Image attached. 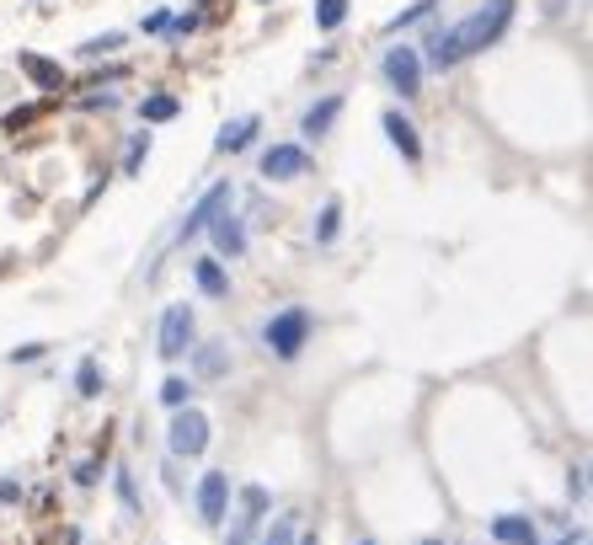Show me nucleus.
I'll list each match as a JSON object with an SVG mask.
<instances>
[{
    "label": "nucleus",
    "instance_id": "1",
    "mask_svg": "<svg viewBox=\"0 0 593 545\" xmlns=\"http://www.w3.org/2000/svg\"><path fill=\"white\" fill-rule=\"evenodd\" d=\"M508 22H513V0H487V6H476L465 22L428 33V65L433 70H455L460 59L492 49V43L508 33Z\"/></svg>",
    "mask_w": 593,
    "mask_h": 545
},
{
    "label": "nucleus",
    "instance_id": "2",
    "mask_svg": "<svg viewBox=\"0 0 593 545\" xmlns=\"http://www.w3.org/2000/svg\"><path fill=\"white\" fill-rule=\"evenodd\" d=\"M262 342H268L273 358H300V348L310 342V310L305 305H289L262 326Z\"/></svg>",
    "mask_w": 593,
    "mask_h": 545
},
{
    "label": "nucleus",
    "instance_id": "3",
    "mask_svg": "<svg viewBox=\"0 0 593 545\" xmlns=\"http://www.w3.org/2000/svg\"><path fill=\"white\" fill-rule=\"evenodd\" d=\"M166 449L177 460H198L209 449V417L198 407H177V417H171V428H166Z\"/></svg>",
    "mask_w": 593,
    "mask_h": 545
},
{
    "label": "nucleus",
    "instance_id": "4",
    "mask_svg": "<svg viewBox=\"0 0 593 545\" xmlns=\"http://www.w3.org/2000/svg\"><path fill=\"white\" fill-rule=\"evenodd\" d=\"M385 81H390V91H401V97H417V91H423V59H417L412 43L385 49Z\"/></svg>",
    "mask_w": 593,
    "mask_h": 545
},
{
    "label": "nucleus",
    "instance_id": "5",
    "mask_svg": "<svg viewBox=\"0 0 593 545\" xmlns=\"http://www.w3.org/2000/svg\"><path fill=\"white\" fill-rule=\"evenodd\" d=\"M161 358H182L187 348H193V310L187 305H166V316H161Z\"/></svg>",
    "mask_w": 593,
    "mask_h": 545
},
{
    "label": "nucleus",
    "instance_id": "6",
    "mask_svg": "<svg viewBox=\"0 0 593 545\" xmlns=\"http://www.w3.org/2000/svg\"><path fill=\"white\" fill-rule=\"evenodd\" d=\"M225 508H230V476L225 471H204V481H198V519L225 524Z\"/></svg>",
    "mask_w": 593,
    "mask_h": 545
},
{
    "label": "nucleus",
    "instance_id": "7",
    "mask_svg": "<svg viewBox=\"0 0 593 545\" xmlns=\"http://www.w3.org/2000/svg\"><path fill=\"white\" fill-rule=\"evenodd\" d=\"M225 204H230V182H220V188H209V193L198 198L193 209H187V220H182V230H177V246H187V241L198 236V230H209V220H214V214H220Z\"/></svg>",
    "mask_w": 593,
    "mask_h": 545
},
{
    "label": "nucleus",
    "instance_id": "8",
    "mask_svg": "<svg viewBox=\"0 0 593 545\" xmlns=\"http://www.w3.org/2000/svg\"><path fill=\"white\" fill-rule=\"evenodd\" d=\"M305 171H310V155L300 145H273L262 155V177L268 182H294V177H305Z\"/></svg>",
    "mask_w": 593,
    "mask_h": 545
},
{
    "label": "nucleus",
    "instance_id": "9",
    "mask_svg": "<svg viewBox=\"0 0 593 545\" xmlns=\"http://www.w3.org/2000/svg\"><path fill=\"white\" fill-rule=\"evenodd\" d=\"M209 230H214V252L220 257H246V225L230 214V204L209 220Z\"/></svg>",
    "mask_w": 593,
    "mask_h": 545
},
{
    "label": "nucleus",
    "instance_id": "10",
    "mask_svg": "<svg viewBox=\"0 0 593 545\" xmlns=\"http://www.w3.org/2000/svg\"><path fill=\"white\" fill-rule=\"evenodd\" d=\"M492 540L497 545H540V529L529 513H497L492 519Z\"/></svg>",
    "mask_w": 593,
    "mask_h": 545
},
{
    "label": "nucleus",
    "instance_id": "11",
    "mask_svg": "<svg viewBox=\"0 0 593 545\" xmlns=\"http://www.w3.org/2000/svg\"><path fill=\"white\" fill-rule=\"evenodd\" d=\"M380 129H385V139H390V145H396L401 155H407L412 166L423 161V139H417V123H412V118H401V113H385V118H380Z\"/></svg>",
    "mask_w": 593,
    "mask_h": 545
},
{
    "label": "nucleus",
    "instance_id": "12",
    "mask_svg": "<svg viewBox=\"0 0 593 545\" xmlns=\"http://www.w3.org/2000/svg\"><path fill=\"white\" fill-rule=\"evenodd\" d=\"M193 278H198V289H204L209 300H230V278H225V268L214 257H198L193 262Z\"/></svg>",
    "mask_w": 593,
    "mask_h": 545
},
{
    "label": "nucleus",
    "instance_id": "13",
    "mask_svg": "<svg viewBox=\"0 0 593 545\" xmlns=\"http://www.w3.org/2000/svg\"><path fill=\"white\" fill-rule=\"evenodd\" d=\"M22 70H27V81L43 86V91H59V86H70L65 81V70L54 65V59H43V54H22Z\"/></svg>",
    "mask_w": 593,
    "mask_h": 545
},
{
    "label": "nucleus",
    "instance_id": "14",
    "mask_svg": "<svg viewBox=\"0 0 593 545\" xmlns=\"http://www.w3.org/2000/svg\"><path fill=\"white\" fill-rule=\"evenodd\" d=\"M230 369V353L220 348V342H204V348H193V375L198 380H220Z\"/></svg>",
    "mask_w": 593,
    "mask_h": 545
},
{
    "label": "nucleus",
    "instance_id": "15",
    "mask_svg": "<svg viewBox=\"0 0 593 545\" xmlns=\"http://www.w3.org/2000/svg\"><path fill=\"white\" fill-rule=\"evenodd\" d=\"M337 118H342V97H321V102H316V107H310V113L300 118V129H305L310 139H321V134L332 129Z\"/></svg>",
    "mask_w": 593,
    "mask_h": 545
},
{
    "label": "nucleus",
    "instance_id": "16",
    "mask_svg": "<svg viewBox=\"0 0 593 545\" xmlns=\"http://www.w3.org/2000/svg\"><path fill=\"white\" fill-rule=\"evenodd\" d=\"M257 139V118H236V123H225L220 129V139H214V150H225V155H236V150H246Z\"/></svg>",
    "mask_w": 593,
    "mask_h": 545
},
{
    "label": "nucleus",
    "instance_id": "17",
    "mask_svg": "<svg viewBox=\"0 0 593 545\" xmlns=\"http://www.w3.org/2000/svg\"><path fill=\"white\" fill-rule=\"evenodd\" d=\"M241 529H257L262 524V513H268V487H246L241 492Z\"/></svg>",
    "mask_w": 593,
    "mask_h": 545
},
{
    "label": "nucleus",
    "instance_id": "18",
    "mask_svg": "<svg viewBox=\"0 0 593 545\" xmlns=\"http://www.w3.org/2000/svg\"><path fill=\"white\" fill-rule=\"evenodd\" d=\"M75 391H81L86 401L102 396V364L97 358H81V369H75Z\"/></svg>",
    "mask_w": 593,
    "mask_h": 545
},
{
    "label": "nucleus",
    "instance_id": "19",
    "mask_svg": "<svg viewBox=\"0 0 593 545\" xmlns=\"http://www.w3.org/2000/svg\"><path fill=\"white\" fill-rule=\"evenodd\" d=\"M139 113H145V123H166V118L182 113V102L166 97V91H155V97H145V107H139Z\"/></svg>",
    "mask_w": 593,
    "mask_h": 545
},
{
    "label": "nucleus",
    "instance_id": "20",
    "mask_svg": "<svg viewBox=\"0 0 593 545\" xmlns=\"http://www.w3.org/2000/svg\"><path fill=\"white\" fill-rule=\"evenodd\" d=\"M348 22V0H316V27L321 33H337Z\"/></svg>",
    "mask_w": 593,
    "mask_h": 545
},
{
    "label": "nucleus",
    "instance_id": "21",
    "mask_svg": "<svg viewBox=\"0 0 593 545\" xmlns=\"http://www.w3.org/2000/svg\"><path fill=\"white\" fill-rule=\"evenodd\" d=\"M337 230H342V204H337V198H326V209H321V220H316V241L332 246Z\"/></svg>",
    "mask_w": 593,
    "mask_h": 545
},
{
    "label": "nucleus",
    "instance_id": "22",
    "mask_svg": "<svg viewBox=\"0 0 593 545\" xmlns=\"http://www.w3.org/2000/svg\"><path fill=\"white\" fill-rule=\"evenodd\" d=\"M145 155H150V129H139V134L129 139V150H123V171H129V177H139Z\"/></svg>",
    "mask_w": 593,
    "mask_h": 545
},
{
    "label": "nucleus",
    "instance_id": "23",
    "mask_svg": "<svg viewBox=\"0 0 593 545\" xmlns=\"http://www.w3.org/2000/svg\"><path fill=\"white\" fill-rule=\"evenodd\" d=\"M187 396H193V385H187L182 375L161 380V401H166V407H187Z\"/></svg>",
    "mask_w": 593,
    "mask_h": 545
},
{
    "label": "nucleus",
    "instance_id": "24",
    "mask_svg": "<svg viewBox=\"0 0 593 545\" xmlns=\"http://www.w3.org/2000/svg\"><path fill=\"white\" fill-rule=\"evenodd\" d=\"M262 545H294V513H284V519H273V529L262 535Z\"/></svg>",
    "mask_w": 593,
    "mask_h": 545
},
{
    "label": "nucleus",
    "instance_id": "25",
    "mask_svg": "<svg viewBox=\"0 0 593 545\" xmlns=\"http://www.w3.org/2000/svg\"><path fill=\"white\" fill-rule=\"evenodd\" d=\"M433 6H439V0H417V6H412V11H401V17L390 22V27H412V22H423L428 11H433Z\"/></svg>",
    "mask_w": 593,
    "mask_h": 545
},
{
    "label": "nucleus",
    "instance_id": "26",
    "mask_svg": "<svg viewBox=\"0 0 593 545\" xmlns=\"http://www.w3.org/2000/svg\"><path fill=\"white\" fill-rule=\"evenodd\" d=\"M118 43H123L118 33H102V38H91V43H81V54H113V49H118Z\"/></svg>",
    "mask_w": 593,
    "mask_h": 545
},
{
    "label": "nucleus",
    "instance_id": "27",
    "mask_svg": "<svg viewBox=\"0 0 593 545\" xmlns=\"http://www.w3.org/2000/svg\"><path fill=\"white\" fill-rule=\"evenodd\" d=\"M118 497H123V508H129V513H139V497H134V481H129V471H118Z\"/></svg>",
    "mask_w": 593,
    "mask_h": 545
},
{
    "label": "nucleus",
    "instance_id": "28",
    "mask_svg": "<svg viewBox=\"0 0 593 545\" xmlns=\"http://www.w3.org/2000/svg\"><path fill=\"white\" fill-rule=\"evenodd\" d=\"M97 471H102V455L86 460V465H75V481H81V487H91V481H97Z\"/></svg>",
    "mask_w": 593,
    "mask_h": 545
},
{
    "label": "nucleus",
    "instance_id": "29",
    "mask_svg": "<svg viewBox=\"0 0 593 545\" xmlns=\"http://www.w3.org/2000/svg\"><path fill=\"white\" fill-rule=\"evenodd\" d=\"M33 118H43V107H22V113H11L6 129H22V123H33Z\"/></svg>",
    "mask_w": 593,
    "mask_h": 545
},
{
    "label": "nucleus",
    "instance_id": "30",
    "mask_svg": "<svg viewBox=\"0 0 593 545\" xmlns=\"http://www.w3.org/2000/svg\"><path fill=\"white\" fill-rule=\"evenodd\" d=\"M166 22H171L166 11H150V17H145V33H166Z\"/></svg>",
    "mask_w": 593,
    "mask_h": 545
},
{
    "label": "nucleus",
    "instance_id": "31",
    "mask_svg": "<svg viewBox=\"0 0 593 545\" xmlns=\"http://www.w3.org/2000/svg\"><path fill=\"white\" fill-rule=\"evenodd\" d=\"M567 492L577 497V503H583V492H588V487H583V471H572V476H567Z\"/></svg>",
    "mask_w": 593,
    "mask_h": 545
},
{
    "label": "nucleus",
    "instance_id": "32",
    "mask_svg": "<svg viewBox=\"0 0 593 545\" xmlns=\"http://www.w3.org/2000/svg\"><path fill=\"white\" fill-rule=\"evenodd\" d=\"M225 545H252V529H241V524H236V529H230V540H225Z\"/></svg>",
    "mask_w": 593,
    "mask_h": 545
},
{
    "label": "nucleus",
    "instance_id": "33",
    "mask_svg": "<svg viewBox=\"0 0 593 545\" xmlns=\"http://www.w3.org/2000/svg\"><path fill=\"white\" fill-rule=\"evenodd\" d=\"M22 487H17V481H0V503H11V497H17Z\"/></svg>",
    "mask_w": 593,
    "mask_h": 545
},
{
    "label": "nucleus",
    "instance_id": "34",
    "mask_svg": "<svg viewBox=\"0 0 593 545\" xmlns=\"http://www.w3.org/2000/svg\"><path fill=\"white\" fill-rule=\"evenodd\" d=\"M556 545H583V535H561Z\"/></svg>",
    "mask_w": 593,
    "mask_h": 545
},
{
    "label": "nucleus",
    "instance_id": "35",
    "mask_svg": "<svg viewBox=\"0 0 593 545\" xmlns=\"http://www.w3.org/2000/svg\"><path fill=\"white\" fill-rule=\"evenodd\" d=\"M294 545H321V540H316V535H305V540H300V535H294Z\"/></svg>",
    "mask_w": 593,
    "mask_h": 545
},
{
    "label": "nucleus",
    "instance_id": "36",
    "mask_svg": "<svg viewBox=\"0 0 593 545\" xmlns=\"http://www.w3.org/2000/svg\"><path fill=\"white\" fill-rule=\"evenodd\" d=\"M423 545H444V540H423Z\"/></svg>",
    "mask_w": 593,
    "mask_h": 545
},
{
    "label": "nucleus",
    "instance_id": "37",
    "mask_svg": "<svg viewBox=\"0 0 593 545\" xmlns=\"http://www.w3.org/2000/svg\"><path fill=\"white\" fill-rule=\"evenodd\" d=\"M353 545H374V540H353Z\"/></svg>",
    "mask_w": 593,
    "mask_h": 545
}]
</instances>
